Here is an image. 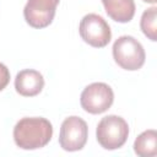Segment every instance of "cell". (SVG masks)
<instances>
[{
	"mask_svg": "<svg viewBox=\"0 0 157 157\" xmlns=\"http://www.w3.org/2000/svg\"><path fill=\"white\" fill-rule=\"evenodd\" d=\"M113 58L124 70L135 71L145 64L146 54L141 43L131 36H121L113 44Z\"/></svg>",
	"mask_w": 157,
	"mask_h": 157,
	"instance_id": "2",
	"label": "cell"
},
{
	"mask_svg": "<svg viewBox=\"0 0 157 157\" xmlns=\"http://www.w3.org/2000/svg\"><path fill=\"white\" fill-rule=\"evenodd\" d=\"M102 4L107 15L117 22H129L135 15L134 0H102Z\"/></svg>",
	"mask_w": 157,
	"mask_h": 157,
	"instance_id": "9",
	"label": "cell"
},
{
	"mask_svg": "<svg viewBox=\"0 0 157 157\" xmlns=\"http://www.w3.org/2000/svg\"><path fill=\"white\" fill-rule=\"evenodd\" d=\"M53 136L52 123L45 118H22L13 128L15 144L22 150L44 147Z\"/></svg>",
	"mask_w": 157,
	"mask_h": 157,
	"instance_id": "1",
	"label": "cell"
},
{
	"mask_svg": "<svg viewBox=\"0 0 157 157\" xmlns=\"http://www.w3.org/2000/svg\"><path fill=\"white\" fill-rule=\"evenodd\" d=\"M88 136V128L83 119L78 117L66 118L60 128L59 144L65 151H78L86 142Z\"/></svg>",
	"mask_w": 157,
	"mask_h": 157,
	"instance_id": "6",
	"label": "cell"
},
{
	"mask_svg": "<svg viewBox=\"0 0 157 157\" xmlns=\"http://www.w3.org/2000/svg\"><path fill=\"white\" fill-rule=\"evenodd\" d=\"M134 151L141 157H155L157 155V132L153 129L141 132L135 142Z\"/></svg>",
	"mask_w": 157,
	"mask_h": 157,
	"instance_id": "10",
	"label": "cell"
},
{
	"mask_svg": "<svg viewBox=\"0 0 157 157\" xmlns=\"http://www.w3.org/2000/svg\"><path fill=\"white\" fill-rule=\"evenodd\" d=\"M140 27L144 34L152 42L157 40V7L152 6L144 11L140 21Z\"/></svg>",
	"mask_w": 157,
	"mask_h": 157,
	"instance_id": "11",
	"label": "cell"
},
{
	"mask_svg": "<svg viewBox=\"0 0 157 157\" xmlns=\"http://www.w3.org/2000/svg\"><path fill=\"white\" fill-rule=\"evenodd\" d=\"M44 87V78L37 70L26 69L20 71L15 78L16 92L23 97H33L40 93Z\"/></svg>",
	"mask_w": 157,
	"mask_h": 157,
	"instance_id": "8",
	"label": "cell"
},
{
	"mask_svg": "<svg viewBox=\"0 0 157 157\" xmlns=\"http://www.w3.org/2000/svg\"><path fill=\"white\" fill-rule=\"evenodd\" d=\"M129 135L128 123L119 115H107L97 125L96 136L98 144L105 150H117L121 147Z\"/></svg>",
	"mask_w": 157,
	"mask_h": 157,
	"instance_id": "3",
	"label": "cell"
},
{
	"mask_svg": "<svg viewBox=\"0 0 157 157\" xmlns=\"http://www.w3.org/2000/svg\"><path fill=\"white\" fill-rule=\"evenodd\" d=\"M78 31L81 38L94 48L105 47L112 38L109 25L102 16L97 13H88L83 16L80 22Z\"/></svg>",
	"mask_w": 157,
	"mask_h": 157,
	"instance_id": "5",
	"label": "cell"
},
{
	"mask_svg": "<svg viewBox=\"0 0 157 157\" xmlns=\"http://www.w3.org/2000/svg\"><path fill=\"white\" fill-rule=\"evenodd\" d=\"M59 1L60 0H28L23 9L26 22L33 28L49 26L54 20Z\"/></svg>",
	"mask_w": 157,
	"mask_h": 157,
	"instance_id": "7",
	"label": "cell"
},
{
	"mask_svg": "<svg viewBox=\"0 0 157 157\" xmlns=\"http://www.w3.org/2000/svg\"><path fill=\"white\" fill-rule=\"evenodd\" d=\"M114 101V93L110 86L104 82H93L81 93V107L91 114H101L110 108Z\"/></svg>",
	"mask_w": 157,
	"mask_h": 157,
	"instance_id": "4",
	"label": "cell"
},
{
	"mask_svg": "<svg viewBox=\"0 0 157 157\" xmlns=\"http://www.w3.org/2000/svg\"><path fill=\"white\" fill-rule=\"evenodd\" d=\"M145 2H150V4H156L157 0H144Z\"/></svg>",
	"mask_w": 157,
	"mask_h": 157,
	"instance_id": "13",
	"label": "cell"
},
{
	"mask_svg": "<svg viewBox=\"0 0 157 157\" xmlns=\"http://www.w3.org/2000/svg\"><path fill=\"white\" fill-rule=\"evenodd\" d=\"M9 82H10V71L2 63H0V91H2Z\"/></svg>",
	"mask_w": 157,
	"mask_h": 157,
	"instance_id": "12",
	"label": "cell"
}]
</instances>
